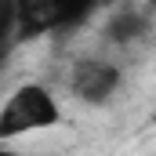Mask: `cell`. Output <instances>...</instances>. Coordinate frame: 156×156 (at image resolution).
<instances>
[{
	"label": "cell",
	"instance_id": "cell-3",
	"mask_svg": "<svg viewBox=\"0 0 156 156\" xmlns=\"http://www.w3.org/2000/svg\"><path fill=\"white\" fill-rule=\"evenodd\" d=\"M120 83V69L109 62H80L69 76V87L83 102H105Z\"/></svg>",
	"mask_w": 156,
	"mask_h": 156
},
{
	"label": "cell",
	"instance_id": "cell-1",
	"mask_svg": "<svg viewBox=\"0 0 156 156\" xmlns=\"http://www.w3.org/2000/svg\"><path fill=\"white\" fill-rule=\"evenodd\" d=\"M102 0H18V40L73 29L98 11Z\"/></svg>",
	"mask_w": 156,
	"mask_h": 156
},
{
	"label": "cell",
	"instance_id": "cell-7",
	"mask_svg": "<svg viewBox=\"0 0 156 156\" xmlns=\"http://www.w3.org/2000/svg\"><path fill=\"white\" fill-rule=\"evenodd\" d=\"M149 4H153V7H156V0H149Z\"/></svg>",
	"mask_w": 156,
	"mask_h": 156
},
{
	"label": "cell",
	"instance_id": "cell-5",
	"mask_svg": "<svg viewBox=\"0 0 156 156\" xmlns=\"http://www.w3.org/2000/svg\"><path fill=\"white\" fill-rule=\"evenodd\" d=\"M18 44V0H0V58Z\"/></svg>",
	"mask_w": 156,
	"mask_h": 156
},
{
	"label": "cell",
	"instance_id": "cell-6",
	"mask_svg": "<svg viewBox=\"0 0 156 156\" xmlns=\"http://www.w3.org/2000/svg\"><path fill=\"white\" fill-rule=\"evenodd\" d=\"M0 156H18V153H11V149H0Z\"/></svg>",
	"mask_w": 156,
	"mask_h": 156
},
{
	"label": "cell",
	"instance_id": "cell-2",
	"mask_svg": "<svg viewBox=\"0 0 156 156\" xmlns=\"http://www.w3.org/2000/svg\"><path fill=\"white\" fill-rule=\"evenodd\" d=\"M58 116L62 113H58V102L51 98V91L40 83H26L0 109V138H18L26 131L51 127V123H58Z\"/></svg>",
	"mask_w": 156,
	"mask_h": 156
},
{
	"label": "cell",
	"instance_id": "cell-4",
	"mask_svg": "<svg viewBox=\"0 0 156 156\" xmlns=\"http://www.w3.org/2000/svg\"><path fill=\"white\" fill-rule=\"evenodd\" d=\"M145 29H149V22H145V15H142V11H116V15H113V22L105 26V37L116 40V44H131V40L142 37Z\"/></svg>",
	"mask_w": 156,
	"mask_h": 156
}]
</instances>
